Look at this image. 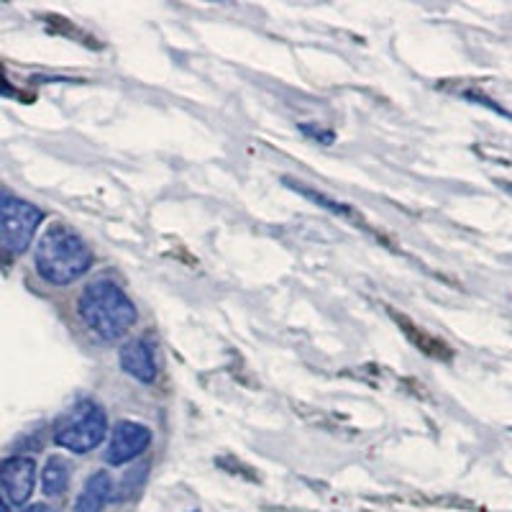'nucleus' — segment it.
I'll list each match as a JSON object with an SVG mask.
<instances>
[{"instance_id":"4468645a","label":"nucleus","mask_w":512,"mask_h":512,"mask_svg":"<svg viewBox=\"0 0 512 512\" xmlns=\"http://www.w3.org/2000/svg\"><path fill=\"white\" fill-rule=\"evenodd\" d=\"M502 187H505V190H510V192H512V185H502Z\"/></svg>"},{"instance_id":"f03ea898","label":"nucleus","mask_w":512,"mask_h":512,"mask_svg":"<svg viewBox=\"0 0 512 512\" xmlns=\"http://www.w3.org/2000/svg\"><path fill=\"white\" fill-rule=\"evenodd\" d=\"M82 323L103 341H116L136 326L139 313L131 297L113 280H95L82 290L77 300Z\"/></svg>"},{"instance_id":"0eeeda50","label":"nucleus","mask_w":512,"mask_h":512,"mask_svg":"<svg viewBox=\"0 0 512 512\" xmlns=\"http://www.w3.org/2000/svg\"><path fill=\"white\" fill-rule=\"evenodd\" d=\"M118 361H121V369L128 374V377H134L136 382L152 384L157 379V361H154L152 349L146 344L144 338H134V341H128L126 346L118 354Z\"/></svg>"},{"instance_id":"9d476101","label":"nucleus","mask_w":512,"mask_h":512,"mask_svg":"<svg viewBox=\"0 0 512 512\" xmlns=\"http://www.w3.org/2000/svg\"><path fill=\"white\" fill-rule=\"evenodd\" d=\"M146 469H149V466L141 464L139 469H131V472H126L123 482L118 484V495L113 497V500H128V497H134L136 489H139L141 482L146 479Z\"/></svg>"},{"instance_id":"f257e3e1","label":"nucleus","mask_w":512,"mask_h":512,"mask_svg":"<svg viewBox=\"0 0 512 512\" xmlns=\"http://www.w3.org/2000/svg\"><path fill=\"white\" fill-rule=\"evenodd\" d=\"M93 262L95 254L88 241L64 223L49 226L36 241L34 267L41 280L49 285H72L90 272Z\"/></svg>"},{"instance_id":"9b49d317","label":"nucleus","mask_w":512,"mask_h":512,"mask_svg":"<svg viewBox=\"0 0 512 512\" xmlns=\"http://www.w3.org/2000/svg\"><path fill=\"white\" fill-rule=\"evenodd\" d=\"M297 192H303L305 198H313V200H318V203H328L323 195H318V192H313V190H305V187H300V185H297ZM326 208L336 210L338 216H349V208H346V205H341V203H331V205H326Z\"/></svg>"},{"instance_id":"ddd939ff","label":"nucleus","mask_w":512,"mask_h":512,"mask_svg":"<svg viewBox=\"0 0 512 512\" xmlns=\"http://www.w3.org/2000/svg\"><path fill=\"white\" fill-rule=\"evenodd\" d=\"M8 507H11V505H8V502L3 500V495H0V512H8Z\"/></svg>"},{"instance_id":"1a4fd4ad","label":"nucleus","mask_w":512,"mask_h":512,"mask_svg":"<svg viewBox=\"0 0 512 512\" xmlns=\"http://www.w3.org/2000/svg\"><path fill=\"white\" fill-rule=\"evenodd\" d=\"M70 487V464L62 456H52L41 472V489L47 497H59Z\"/></svg>"},{"instance_id":"20e7f679","label":"nucleus","mask_w":512,"mask_h":512,"mask_svg":"<svg viewBox=\"0 0 512 512\" xmlns=\"http://www.w3.org/2000/svg\"><path fill=\"white\" fill-rule=\"evenodd\" d=\"M44 213L29 200L0 190V241L11 254H24L39 231Z\"/></svg>"},{"instance_id":"f8f14e48","label":"nucleus","mask_w":512,"mask_h":512,"mask_svg":"<svg viewBox=\"0 0 512 512\" xmlns=\"http://www.w3.org/2000/svg\"><path fill=\"white\" fill-rule=\"evenodd\" d=\"M21 512H54V510L49 505H44V502H36V505H29L26 510H21Z\"/></svg>"},{"instance_id":"39448f33","label":"nucleus","mask_w":512,"mask_h":512,"mask_svg":"<svg viewBox=\"0 0 512 512\" xmlns=\"http://www.w3.org/2000/svg\"><path fill=\"white\" fill-rule=\"evenodd\" d=\"M36 487V461L31 456H11L0 464V495L8 505L24 507Z\"/></svg>"},{"instance_id":"6e6552de","label":"nucleus","mask_w":512,"mask_h":512,"mask_svg":"<svg viewBox=\"0 0 512 512\" xmlns=\"http://www.w3.org/2000/svg\"><path fill=\"white\" fill-rule=\"evenodd\" d=\"M113 497H116V487H113L111 474L95 472L82 487L75 502V512H103Z\"/></svg>"},{"instance_id":"423d86ee","label":"nucleus","mask_w":512,"mask_h":512,"mask_svg":"<svg viewBox=\"0 0 512 512\" xmlns=\"http://www.w3.org/2000/svg\"><path fill=\"white\" fill-rule=\"evenodd\" d=\"M152 446V428L136 420H121L111 433V443L105 451V461L111 466H123L136 461L146 448Z\"/></svg>"},{"instance_id":"7ed1b4c3","label":"nucleus","mask_w":512,"mask_h":512,"mask_svg":"<svg viewBox=\"0 0 512 512\" xmlns=\"http://www.w3.org/2000/svg\"><path fill=\"white\" fill-rule=\"evenodd\" d=\"M108 436V415L98 402L82 400L54 428V443L72 454H90Z\"/></svg>"}]
</instances>
